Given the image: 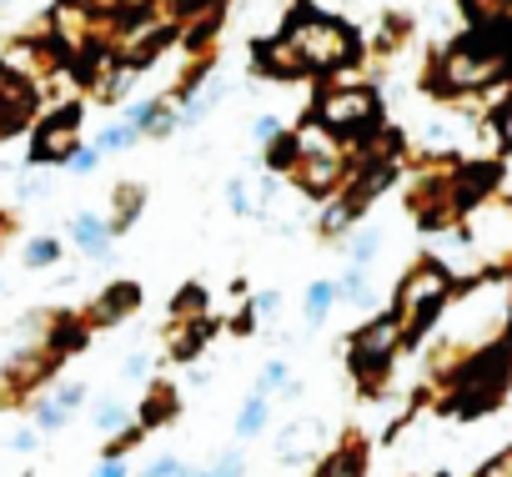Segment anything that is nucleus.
<instances>
[{
	"label": "nucleus",
	"mask_w": 512,
	"mask_h": 477,
	"mask_svg": "<svg viewBox=\"0 0 512 477\" xmlns=\"http://www.w3.org/2000/svg\"><path fill=\"white\" fill-rule=\"evenodd\" d=\"M347 61H357V36L332 16H312L307 6L282 31V41L262 51V71L272 76H312V71H337Z\"/></svg>",
	"instance_id": "obj_1"
},
{
	"label": "nucleus",
	"mask_w": 512,
	"mask_h": 477,
	"mask_svg": "<svg viewBox=\"0 0 512 477\" xmlns=\"http://www.w3.org/2000/svg\"><path fill=\"white\" fill-rule=\"evenodd\" d=\"M507 76H512V21L477 26L437 66V86L442 91H482V86H497Z\"/></svg>",
	"instance_id": "obj_2"
},
{
	"label": "nucleus",
	"mask_w": 512,
	"mask_h": 477,
	"mask_svg": "<svg viewBox=\"0 0 512 477\" xmlns=\"http://www.w3.org/2000/svg\"><path fill=\"white\" fill-rule=\"evenodd\" d=\"M447 297H452V272L437 262V257H422L402 282H397V317H402V342L407 347H422L427 327L447 312Z\"/></svg>",
	"instance_id": "obj_3"
},
{
	"label": "nucleus",
	"mask_w": 512,
	"mask_h": 477,
	"mask_svg": "<svg viewBox=\"0 0 512 477\" xmlns=\"http://www.w3.org/2000/svg\"><path fill=\"white\" fill-rule=\"evenodd\" d=\"M312 116H317L327 131H337V136L362 131V126L377 121V91H367V86H337V91H322Z\"/></svg>",
	"instance_id": "obj_4"
},
{
	"label": "nucleus",
	"mask_w": 512,
	"mask_h": 477,
	"mask_svg": "<svg viewBox=\"0 0 512 477\" xmlns=\"http://www.w3.org/2000/svg\"><path fill=\"white\" fill-rule=\"evenodd\" d=\"M397 347H402V317L397 312H382L372 327L357 332V342H352V372L362 382L377 377V372H387V362H392Z\"/></svg>",
	"instance_id": "obj_5"
},
{
	"label": "nucleus",
	"mask_w": 512,
	"mask_h": 477,
	"mask_svg": "<svg viewBox=\"0 0 512 477\" xmlns=\"http://www.w3.org/2000/svg\"><path fill=\"white\" fill-rule=\"evenodd\" d=\"M76 146H81V106H61L56 116L41 121V131L31 141V161L36 166H66Z\"/></svg>",
	"instance_id": "obj_6"
},
{
	"label": "nucleus",
	"mask_w": 512,
	"mask_h": 477,
	"mask_svg": "<svg viewBox=\"0 0 512 477\" xmlns=\"http://www.w3.org/2000/svg\"><path fill=\"white\" fill-rule=\"evenodd\" d=\"M317 452H327V422L322 417H292L287 432L277 437V457L282 462H312Z\"/></svg>",
	"instance_id": "obj_7"
},
{
	"label": "nucleus",
	"mask_w": 512,
	"mask_h": 477,
	"mask_svg": "<svg viewBox=\"0 0 512 477\" xmlns=\"http://www.w3.org/2000/svg\"><path fill=\"white\" fill-rule=\"evenodd\" d=\"M66 231H71V242H76L96 267H106V262H111V231H116L111 221H101L96 211H76Z\"/></svg>",
	"instance_id": "obj_8"
},
{
	"label": "nucleus",
	"mask_w": 512,
	"mask_h": 477,
	"mask_svg": "<svg viewBox=\"0 0 512 477\" xmlns=\"http://www.w3.org/2000/svg\"><path fill=\"white\" fill-rule=\"evenodd\" d=\"M136 307H141V287H136V282H116V287H106V297L86 312V322H91V327H116V322L131 317Z\"/></svg>",
	"instance_id": "obj_9"
},
{
	"label": "nucleus",
	"mask_w": 512,
	"mask_h": 477,
	"mask_svg": "<svg viewBox=\"0 0 512 477\" xmlns=\"http://www.w3.org/2000/svg\"><path fill=\"white\" fill-rule=\"evenodd\" d=\"M31 116V86L21 76H0V136H11Z\"/></svg>",
	"instance_id": "obj_10"
},
{
	"label": "nucleus",
	"mask_w": 512,
	"mask_h": 477,
	"mask_svg": "<svg viewBox=\"0 0 512 477\" xmlns=\"http://www.w3.org/2000/svg\"><path fill=\"white\" fill-rule=\"evenodd\" d=\"M221 96H226V81H221V76H211L206 86H196V96L181 106V131H196V126H201V121H206V116L221 106Z\"/></svg>",
	"instance_id": "obj_11"
},
{
	"label": "nucleus",
	"mask_w": 512,
	"mask_h": 477,
	"mask_svg": "<svg viewBox=\"0 0 512 477\" xmlns=\"http://www.w3.org/2000/svg\"><path fill=\"white\" fill-rule=\"evenodd\" d=\"M317 477H367V447L347 442L337 452H327V462L317 467Z\"/></svg>",
	"instance_id": "obj_12"
},
{
	"label": "nucleus",
	"mask_w": 512,
	"mask_h": 477,
	"mask_svg": "<svg viewBox=\"0 0 512 477\" xmlns=\"http://www.w3.org/2000/svg\"><path fill=\"white\" fill-rule=\"evenodd\" d=\"M337 302H342V282H312L307 297H302V317H307V327H322L327 312H332Z\"/></svg>",
	"instance_id": "obj_13"
},
{
	"label": "nucleus",
	"mask_w": 512,
	"mask_h": 477,
	"mask_svg": "<svg viewBox=\"0 0 512 477\" xmlns=\"http://www.w3.org/2000/svg\"><path fill=\"white\" fill-rule=\"evenodd\" d=\"M382 226H357L352 236H347V257H352V267H372L377 262V252H382Z\"/></svg>",
	"instance_id": "obj_14"
},
{
	"label": "nucleus",
	"mask_w": 512,
	"mask_h": 477,
	"mask_svg": "<svg viewBox=\"0 0 512 477\" xmlns=\"http://www.w3.org/2000/svg\"><path fill=\"white\" fill-rule=\"evenodd\" d=\"M141 206H146V186L141 181H126V186H116V231H126V226H136V216H141Z\"/></svg>",
	"instance_id": "obj_15"
},
{
	"label": "nucleus",
	"mask_w": 512,
	"mask_h": 477,
	"mask_svg": "<svg viewBox=\"0 0 512 477\" xmlns=\"http://www.w3.org/2000/svg\"><path fill=\"white\" fill-rule=\"evenodd\" d=\"M267 422H272V407H267V397L256 392V397H246L241 402V412H236V437H256V432H267Z\"/></svg>",
	"instance_id": "obj_16"
},
{
	"label": "nucleus",
	"mask_w": 512,
	"mask_h": 477,
	"mask_svg": "<svg viewBox=\"0 0 512 477\" xmlns=\"http://www.w3.org/2000/svg\"><path fill=\"white\" fill-rule=\"evenodd\" d=\"M176 422V392L171 387H151V397L141 402V427H161Z\"/></svg>",
	"instance_id": "obj_17"
},
{
	"label": "nucleus",
	"mask_w": 512,
	"mask_h": 477,
	"mask_svg": "<svg viewBox=\"0 0 512 477\" xmlns=\"http://www.w3.org/2000/svg\"><path fill=\"white\" fill-rule=\"evenodd\" d=\"M56 262H61V242H56V236H31V242L21 247V267H31V272L56 267Z\"/></svg>",
	"instance_id": "obj_18"
},
{
	"label": "nucleus",
	"mask_w": 512,
	"mask_h": 477,
	"mask_svg": "<svg viewBox=\"0 0 512 477\" xmlns=\"http://www.w3.org/2000/svg\"><path fill=\"white\" fill-rule=\"evenodd\" d=\"M342 302H352V307H372V302H377L367 267H347V272H342Z\"/></svg>",
	"instance_id": "obj_19"
},
{
	"label": "nucleus",
	"mask_w": 512,
	"mask_h": 477,
	"mask_svg": "<svg viewBox=\"0 0 512 477\" xmlns=\"http://www.w3.org/2000/svg\"><path fill=\"white\" fill-rule=\"evenodd\" d=\"M96 427H101L106 437L126 432V427H131V407H126L121 397H101V402H96Z\"/></svg>",
	"instance_id": "obj_20"
},
{
	"label": "nucleus",
	"mask_w": 512,
	"mask_h": 477,
	"mask_svg": "<svg viewBox=\"0 0 512 477\" xmlns=\"http://www.w3.org/2000/svg\"><path fill=\"white\" fill-rule=\"evenodd\" d=\"M141 136H146L141 126H131V121H116V126H106V131L96 136V146H101L106 156H116V151H131Z\"/></svg>",
	"instance_id": "obj_21"
},
{
	"label": "nucleus",
	"mask_w": 512,
	"mask_h": 477,
	"mask_svg": "<svg viewBox=\"0 0 512 477\" xmlns=\"http://www.w3.org/2000/svg\"><path fill=\"white\" fill-rule=\"evenodd\" d=\"M131 81H136V66H116V71H106L101 81H96V101H121L126 91H131Z\"/></svg>",
	"instance_id": "obj_22"
},
{
	"label": "nucleus",
	"mask_w": 512,
	"mask_h": 477,
	"mask_svg": "<svg viewBox=\"0 0 512 477\" xmlns=\"http://www.w3.org/2000/svg\"><path fill=\"white\" fill-rule=\"evenodd\" d=\"M66 422H71V407H66L61 397H41V402H36V427H41V432H61Z\"/></svg>",
	"instance_id": "obj_23"
},
{
	"label": "nucleus",
	"mask_w": 512,
	"mask_h": 477,
	"mask_svg": "<svg viewBox=\"0 0 512 477\" xmlns=\"http://www.w3.org/2000/svg\"><path fill=\"white\" fill-rule=\"evenodd\" d=\"M41 196H51V176L31 161V171H21V181H16V201H41Z\"/></svg>",
	"instance_id": "obj_24"
},
{
	"label": "nucleus",
	"mask_w": 512,
	"mask_h": 477,
	"mask_svg": "<svg viewBox=\"0 0 512 477\" xmlns=\"http://www.w3.org/2000/svg\"><path fill=\"white\" fill-rule=\"evenodd\" d=\"M472 11L477 26H492V21H512V0H462Z\"/></svg>",
	"instance_id": "obj_25"
},
{
	"label": "nucleus",
	"mask_w": 512,
	"mask_h": 477,
	"mask_svg": "<svg viewBox=\"0 0 512 477\" xmlns=\"http://www.w3.org/2000/svg\"><path fill=\"white\" fill-rule=\"evenodd\" d=\"M256 392H262V397H272V392H297V387H292V367H287V362H267Z\"/></svg>",
	"instance_id": "obj_26"
},
{
	"label": "nucleus",
	"mask_w": 512,
	"mask_h": 477,
	"mask_svg": "<svg viewBox=\"0 0 512 477\" xmlns=\"http://www.w3.org/2000/svg\"><path fill=\"white\" fill-rule=\"evenodd\" d=\"M246 472V452L241 447H226L211 467H201V477H241Z\"/></svg>",
	"instance_id": "obj_27"
},
{
	"label": "nucleus",
	"mask_w": 512,
	"mask_h": 477,
	"mask_svg": "<svg viewBox=\"0 0 512 477\" xmlns=\"http://www.w3.org/2000/svg\"><path fill=\"white\" fill-rule=\"evenodd\" d=\"M226 206H231V216H256V196L246 191V181H241V176H231V181H226Z\"/></svg>",
	"instance_id": "obj_28"
},
{
	"label": "nucleus",
	"mask_w": 512,
	"mask_h": 477,
	"mask_svg": "<svg viewBox=\"0 0 512 477\" xmlns=\"http://www.w3.org/2000/svg\"><path fill=\"white\" fill-rule=\"evenodd\" d=\"M171 317L181 322V317H206V292L191 282V287H181V297H176V307H171Z\"/></svg>",
	"instance_id": "obj_29"
},
{
	"label": "nucleus",
	"mask_w": 512,
	"mask_h": 477,
	"mask_svg": "<svg viewBox=\"0 0 512 477\" xmlns=\"http://www.w3.org/2000/svg\"><path fill=\"white\" fill-rule=\"evenodd\" d=\"M101 156H106V151H101V146H76V151H71V161H66V166H71V171H76V176H91V171H96V166H101Z\"/></svg>",
	"instance_id": "obj_30"
},
{
	"label": "nucleus",
	"mask_w": 512,
	"mask_h": 477,
	"mask_svg": "<svg viewBox=\"0 0 512 477\" xmlns=\"http://www.w3.org/2000/svg\"><path fill=\"white\" fill-rule=\"evenodd\" d=\"M277 136H282V121H277V116H256V121H251V141H256V146H272Z\"/></svg>",
	"instance_id": "obj_31"
},
{
	"label": "nucleus",
	"mask_w": 512,
	"mask_h": 477,
	"mask_svg": "<svg viewBox=\"0 0 512 477\" xmlns=\"http://www.w3.org/2000/svg\"><path fill=\"white\" fill-rule=\"evenodd\" d=\"M477 477H512V447H502L497 457H487V462L477 467Z\"/></svg>",
	"instance_id": "obj_32"
},
{
	"label": "nucleus",
	"mask_w": 512,
	"mask_h": 477,
	"mask_svg": "<svg viewBox=\"0 0 512 477\" xmlns=\"http://www.w3.org/2000/svg\"><path fill=\"white\" fill-rule=\"evenodd\" d=\"M181 467H186V462L166 452V457H156V462H146V472H141V477H181Z\"/></svg>",
	"instance_id": "obj_33"
},
{
	"label": "nucleus",
	"mask_w": 512,
	"mask_h": 477,
	"mask_svg": "<svg viewBox=\"0 0 512 477\" xmlns=\"http://www.w3.org/2000/svg\"><path fill=\"white\" fill-rule=\"evenodd\" d=\"M36 442H41V427H21L11 437V452H36Z\"/></svg>",
	"instance_id": "obj_34"
},
{
	"label": "nucleus",
	"mask_w": 512,
	"mask_h": 477,
	"mask_svg": "<svg viewBox=\"0 0 512 477\" xmlns=\"http://www.w3.org/2000/svg\"><path fill=\"white\" fill-rule=\"evenodd\" d=\"M251 307L262 312V317H272V312L282 307V292H277V287H267V292H256V302H251Z\"/></svg>",
	"instance_id": "obj_35"
},
{
	"label": "nucleus",
	"mask_w": 512,
	"mask_h": 477,
	"mask_svg": "<svg viewBox=\"0 0 512 477\" xmlns=\"http://www.w3.org/2000/svg\"><path fill=\"white\" fill-rule=\"evenodd\" d=\"M146 372H151V352L141 347V352H131V357H126V377H146Z\"/></svg>",
	"instance_id": "obj_36"
},
{
	"label": "nucleus",
	"mask_w": 512,
	"mask_h": 477,
	"mask_svg": "<svg viewBox=\"0 0 512 477\" xmlns=\"http://www.w3.org/2000/svg\"><path fill=\"white\" fill-rule=\"evenodd\" d=\"M56 397H61V402H66V407L76 412V407L86 402V387H81V382H66V387H56Z\"/></svg>",
	"instance_id": "obj_37"
},
{
	"label": "nucleus",
	"mask_w": 512,
	"mask_h": 477,
	"mask_svg": "<svg viewBox=\"0 0 512 477\" xmlns=\"http://www.w3.org/2000/svg\"><path fill=\"white\" fill-rule=\"evenodd\" d=\"M171 6V16H196V11H206V0H166Z\"/></svg>",
	"instance_id": "obj_38"
}]
</instances>
